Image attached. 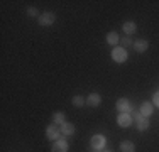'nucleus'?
Here are the masks:
<instances>
[{"mask_svg": "<svg viewBox=\"0 0 159 152\" xmlns=\"http://www.w3.org/2000/svg\"><path fill=\"white\" fill-rule=\"evenodd\" d=\"M112 59L115 61V63H125L127 61V51L124 47H113Z\"/></svg>", "mask_w": 159, "mask_h": 152, "instance_id": "1", "label": "nucleus"}, {"mask_svg": "<svg viewBox=\"0 0 159 152\" xmlns=\"http://www.w3.org/2000/svg\"><path fill=\"white\" fill-rule=\"evenodd\" d=\"M105 144H107V139H105V135L97 134V135H93V137H92V147H93L95 150L105 149Z\"/></svg>", "mask_w": 159, "mask_h": 152, "instance_id": "2", "label": "nucleus"}, {"mask_svg": "<svg viewBox=\"0 0 159 152\" xmlns=\"http://www.w3.org/2000/svg\"><path fill=\"white\" fill-rule=\"evenodd\" d=\"M115 106H117V110H119L120 113H129L132 110V105H130V101H129L127 98H120Z\"/></svg>", "mask_w": 159, "mask_h": 152, "instance_id": "3", "label": "nucleus"}, {"mask_svg": "<svg viewBox=\"0 0 159 152\" xmlns=\"http://www.w3.org/2000/svg\"><path fill=\"white\" fill-rule=\"evenodd\" d=\"M54 20H56V15H54V14H51V12H46V14L39 15V24H41V25H44V27L51 25Z\"/></svg>", "mask_w": 159, "mask_h": 152, "instance_id": "4", "label": "nucleus"}, {"mask_svg": "<svg viewBox=\"0 0 159 152\" xmlns=\"http://www.w3.org/2000/svg\"><path fill=\"white\" fill-rule=\"evenodd\" d=\"M68 149H70V145L63 139L54 140V144H52V152H68Z\"/></svg>", "mask_w": 159, "mask_h": 152, "instance_id": "5", "label": "nucleus"}, {"mask_svg": "<svg viewBox=\"0 0 159 152\" xmlns=\"http://www.w3.org/2000/svg\"><path fill=\"white\" fill-rule=\"evenodd\" d=\"M59 134H61V128H58L56 125H49L48 130H46V137L49 140H58Z\"/></svg>", "mask_w": 159, "mask_h": 152, "instance_id": "6", "label": "nucleus"}, {"mask_svg": "<svg viewBox=\"0 0 159 152\" xmlns=\"http://www.w3.org/2000/svg\"><path fill=\"white\" fill-rule=\"evenodd\" d=\"M117 123L120 125V127H129V125L132 123V117H130V113H120L119 117H117Z\"/></svg>", "mask_w": 159, "mask_h": 152, "instance_id": "7", "label": "nucleus"}, {"mask_svg": "<svg viewBox=\"0 0 159 152\" xmlns=\"http://www.w3.org/2000/svg\"><path fill=\"white\" fill-rule=\"evenodd\" d=\"M152 103H149V101H144V103L141 105V110H139V112H141V115L142 117H146V118H149L151 115H152Z\"/></svg>", "mask_w": 159, "mask_h": 152, "instance_id": "8", "label": "nucleus"}, {"mask_svg": "<svg viewBox=\"0 0 159 152\" xmlns=\"http://www.w3.org/2000/svg\"><path fill=\"white\" fill-rule=\"evenodd\" d=\"M102 103V96L98 93H90L88 95V98H86V105H90V106H98Z\"/></svg>", "mask_w": 159, "mask_h": 152, "instance_id": "9", "label": "nucleus"}, {"mask_svg": "<svg viewBox=\"0 0 159 152\" xmlns=\"http://www.w3.org/2000/svg\"><path fill=\"white\" fill-rule=\"evenodd\" d=\"M132 46H134V49L137 52H144V51H147V47H149V42H147L146 39H137Z\"/></svg>", "mask_w": 159, "mask_h": 152, "instance_id": "10", "label": "nucleus"}, {"mask_svg": "<svg viewBox=\"0 0 159 152\" xmlns=\"http://www.w3.org/2000/svg\"><path fill=\"white\" fill-rule=\"evenodd\" d=\"M59 128H61V134L63 135H73L75 134V125L70 123V122H64Z\"/></svg>", "mask_w": 159, "mask_h": 152, "instance_id": "11", "label": "nucleus"}, {"mask_svg": "<svg viewBox=\"0 0 159 152\" xmlns=\"http://www.w3.org/2000/svg\"><path fill=\"white\" fill-rule=\"evenodd\" d=\"M120 150H122V152H134L135 145L130 142V140H124V142L120 144Z\"/></svg>", "mask_w": 159, "mask_h": 152, "instance_id": "12", "label": "nucleus"}, {"mask_svg": "<svg viewBox=\"0 0 159 152\" xmlns=\"http://www.w3.org/2000/svg\"><path fill=\"white\" fill-rule=\"evenodd\" d=\"M149 128V120L146 118V117H141V118L137 120V130L139 132H144Z\"/></svg>", "mask_w": 159, "mask_h": 152, "instance_id": "13", "label": "nucleus"}, {"mask_svg": "<svg viewBox=\"0 0 159 152\" xmlns=\"http://www.w3.org/2000/svg\"><path fill=\"white\" fill-rule=\"evenodd\" d=\"M119 41H120V37H119V34H117V32H108L107 34V42L108 44L115 46V44H119Z\"/></svg>", "mask_w": 159, "mask_h": 152, "instance_id": "14", "label": "nucleus"}, {"mask_svg": "<svg viewBox=\"0 0 159 152\" xmlns=\"http://www.w3.org/2000/svg\"><path fill=\"white\" fill-rule=\"evenodd\" d=\"M135 29H137V27H135V24H134V22H125V24H124V27H122V30L127 34V36L134 34V32H135Z\"/></svg>", "mask_w": 159, "mask_h": 152, "instance_id": "15", "label": "nucleus"}, {"mask_svg": "<svg viewBox=\"0 0 159 152\" xmlns=\"http://www.w3.org/2000/svg\"><path fill=\"white\" fill-rule=\"evenodd\" d=\"M52 120H54V123L56 125H63L64 123V122H66V120H64V115H63V113H54V117H52Z\"/></svg>", "mask_w": 159, "mask_h": 152, "instance_id": "16", "label": "nucleus"}, {"mask_svg": "<svg viewBox=\"0 0 159 152\" xmlns=\"http://www.w3.org/2000/svg\"><path fill=\"white\" fill-rule=\"evenodd\" d=\"M71 101H73V105H75V106H78V108L86 103V101L83 100V96H80V95H76V96H73V100H71Z\"/></svg>", "mask_w": 159, "mask_h": 152, "instance_id": "17", "label": "nucleus"}, {"mask_svg": "<svg viewBox=\"0 0 159 152\" xmlns=\"http://www.w3.org/2000/svg\"><path fill=\"white\" fill-rule=\"evenodd\" d=\"M120 42H122V46L124 47H129V46H132L134 42H132V39L129 36H125V37H122V39H120Z\"/></svg>", "mask_w": 159, "mask_h": 152, "instance_id": "18", "label": "nucleus"}, {"mask_svg": "<svg viewBox=\"0 0 159 152\" xmlns=\"http://www.w3.org/2000/svg\"><path fill=\"white\" fill-rule=\"evenodd\" d=\"M152 103L156 105V106H159V91H156V93H154V96H152Z\"/></svg>", "mask_w": 159, "mask_h": 152, "instance_id": "19", "label": "nucleus"}, {"mask_svg": "<svg viewBox=\"0 0 159 152\" xmlns=\"http://www.w3.org/2000/svg\"><path fill=\"white\" fill-rule=\"evenodd\" d=\"M27 15H31V17H36V15H37V10L31 7V9H27Z\"/></svg>", "mask_w": 159, "mask_h": 152, "instance_id": "20", "label": "nucleus"}, {"mask_svg": "<svg viewBox=\"0 0 159 152\" xmlns=\"http://www.w3.org/2000/svg\"><path fill=\"white\" fill-rule=\"evenodd\" d=\"M130 117H132V118H135V120H139L142 115H141V112H134V110H132V115Z\"/></svg>", "mask_w": 159, "mask_h": 152, "instance_id": "21", "label": "nucleus"}, {"mask_svg": "<svg viewBox=\"0 0 159 152\" xmlns=\"http://www.w3.org/2000/svg\"><path fill=\"white\" fill-rule=\"evenodd\" d=\"M105 152H112V150H105Z\"/></svg>", "mask_w": 159, "mask_h": 152, "instance_id": "22", "label": "nucleus"}]
</instances>
